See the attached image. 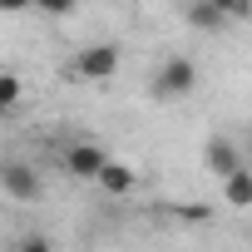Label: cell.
<instances>
[{"mask_svg": "<svg viewBox=\"0 0 252 252\" xmlns=\"http://www.w3.org/2000/svg\"><path fill=\"white\" fill-rule=\"evenodd\" d=\"M198 89V64L188 60V55H168L158 69H154V79H149V99H158V104H178V99H188Z\"/></svg>", "mask_w": 252, "mask_h": 252, "instance_id": "6da1fadb", "label": "cell"}, {"mask_svg": "<svg viewBox=\"0 0 252 252\" xmlns=\"http://www.w3.org/2000/svg\"><path fill=\"white\" fill-rule=\"evenodd\" d=\"M119 45H109V40H99V45H84L79 55H74V74L79 79H114L119 74Z\"/></svg>", "mask_w": 252, "mask_h": 252, "instance_id": "7a4b0ae2", "label": "cell"}, {"mask_svg": "<svg viewBox=\"0 0 252 252\" xmlns=\"http://www.w3.org/2000/svg\"><path fill=\"white\" fill-rule=\"evenodd\" d=\"M0 193H5L10 203H40L45 183H40V173L30 163H5L0 168Z\"/></svg>", "mask_w": 252, "mask_h": 252, "instance_id": "3957f363", "label": "cell"}, {"mask_svg": "<svg viewBox=\"0 0 252 252\" xmlns=\"http://www.w3.org/2000/svg\"><path fill=\"white\" fill-rule=\"evenodd\" d=\"M203 168H208L213 178H227V173H237V168H242V154H237V144H232L227 134H213V139L203 144Z\"/></svg>", "mask_w": 252, "mask_h": 252, "instance_id": "277c9868", "label": "cell"}, {"mask_svg": "<svg viewBox=\"0 0 252 252\" xmlns=\"http://www.w3.org/2000/svg\"><path fill=\"white\" fill-rule=\"evenodd\" d=\"M104 163H109V154H104L99 144H89V139H84V144H74V149L64 154V168H69L74 178H99V173H104Z\"/></svg>", "mask_w": 252, "mask_h": 252, "instance_id": "5b68a950", "label": "cell"}, {"mask_svg": "<svg viewBox=\"0 0 252 252\" xmlns=\"http://www.w3.org/2000/svg\"><path fill=\"white\" fill-rule=\"evenodd\" d=\"M94 183H99L104 193H114V198H124V193H129V188L139 183V173H134L129 163H114V158H109V163H104V173H99Z\"/></svg>", "mask_w": 252, "mask_h": 252, "instance_id": "8992f818", "label": "cell"}, {"mask_svg": "<svg viewBox=\"0 0 252 252\" xmlns=\"http://www.w3.org/2000/svg\"><path fill=\"white\" fill-rule=\"evenodd\" d=\"M188 25H193V30L218 35V30L227 25V15H222V5H218V0H193V5H188Z\"/></svg>", "mask_w": 252, "mask_h": 252, "instance_id": "52a82bcc", "label": "cell"}, {"mask_svg": "<svg viewBox=\"0 0 252 252\" xmlns=\"http://www.w3.org/2000/svg\"><path fill=\"white\" fill-rule=\"evenodd\" d=\"M222 198H227V208H252V168L247 163L222 178Z\"/></svg>", "mask_w": 252, "mask_h": 252, "instance_id": "ba28073f", "label": "cell"}, {"mask_svg": "<svg viewBox=\"0 0 252 252\" xmlns=\"http://www.w3.org/2000/svg\"><path fill=\"white\" fill-rule=\"evenodd\" d=\"M20 104V74H0V109H15Z\"/></svg>", "mask_w": 252, "mask_h": 252, "instance_id": "9c48e42d", "label": "cell"}, {"mask_svg": "<svg viewBox=\"0 0 252 252\" xmlns=\"http://www.w3.org/2000/svg\"><path fill=\"white\" fill-rule=\"evenodd\" d=\"M74 5H79V0H35V10H40V15H55V20H60V15H69Z\"/></svg>", "mask_w": 252, "mask_h": 252, "instance_id": "30bf717a", "label": "cell"}, {"mask_svg": "<svg viewBox=\"0 0 252 252\" xmlns=\"http://www.w3.org/2000/svg\"><path fill=\"white\" fill-rule=\"evenodd\" d=\"M227 20H252V0H218Z\"/></svg>", "mask_w": 252, "mask_h": 252, "instance_id": "8fae6325", "label": "cell"}, {"mask_svg": "<svg viewBox=\"0 0 252 252\" xmlns=\"http://www.w3.org/2000/svg\"><path fill=\"white\" fill-rule=\"evenodd\" d=\"M0 10H5V15H20V10H35V0H0Z\"/></svg>", "mask_w": 252, "mask_h": 252, "instance_id": "7c38bea8", "label": "cell"}]
</instances>
